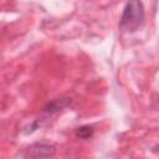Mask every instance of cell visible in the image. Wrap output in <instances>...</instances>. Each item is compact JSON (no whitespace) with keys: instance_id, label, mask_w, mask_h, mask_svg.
I'll use <instances>...</instances> for the list:
<instances>
[{"instance_id":"2","label":"cell","mask_w":159,"mask_h":159,"mask_svg":"<svg viewBox=\"0 0 159 159\" xmlns=\"http://www.w3.org/2000/svg\"><path fill=\"white\" fill-rule=\"evenodd\" d=\"M39 149H35V147H31V155L34 157V158H41V157H45L43 154H42V152H45V153H47V154H52L53 153V148L52 147H48V145H43V144H37L36 145Z\"/></svg>"},{"instance_id":"3","label":"cell","mask_w":159,"mask_h":159,"mask_svg":"<svg viewBox=\"0 0 159 159\" xmlns=\"http://www.w3.org/2000/svg\"><path fill=\"white\" fill-rule=\"evenodd\" d=\"M92 134H93V129H92L91 127L84 125V127H81V128L77 129V135H78L80 138H82V139H87V138H89Z\"/></svg>"},{"instance_id":"1","label":"cell","mask_w":159,"mask_h":159,"mask_svg":"<svg viewBox=\"0 0 159 159\" xmlns=\"http://www.w3.org/2000/svg\"><path fill=\"white\" fill-rule=\"evenodd\" d=\"M144 21V9L140 1H129L127 2L122 19L120 27L129 32L137 31Z\"/></svg>"}]
</instances>
